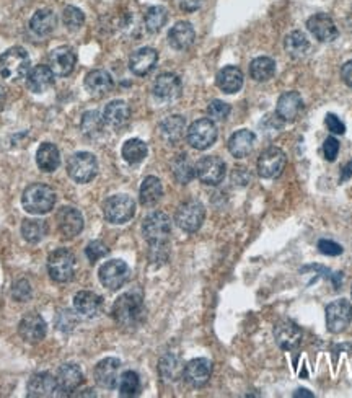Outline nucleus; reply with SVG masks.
I'll return each instance as SVG.
<instances>
[{"instance_id": "f257e3e1", "label": "nucleus", "mask_w": 352, "mask_h": 398, "mask_svg": "<svg viewBox=\"0 0 352 398\" xmlns=\"http://www.w3.org/2000/svg\"><path fill=\"white\" fill-rule=\"evenodd\" d=\"M144 317V296L139 289L124 292L123 296L116 299L115 306H112V318L117 325L124 326V329H135L139 323H142Z\"/></svg>"}, {"instance_id": "f03ea898", "label": "nucleus", "mask_w": 352, "mask_h": 398, "mask_svg": "<svg viewBox=\"0 0 352 398\" xmlns=\"http://www.w3.org/2000/svg\"><path fill=\"white\" fill-rule=\"evenodd\" d=\"M23 209L35 215L48 214L56 204V193L48 185L35 183L23 191L22 196Z\"/></svg>"}, {"instance_id": "7ed1b4c3", "label": "nucleus", "mask_w": 352, "mask_h": 398, "mask_svg": "<svg viewBox=\"0 0 352 398\" xmlns=\"http://www.w3.org/2000/svg\"><path fill=\"white\" fill-rule=\"evenodd\" d=\"M30 56L26 49L20 46H13L6 53L0 54V76L7 81H20L30 72Z\"/></svg>"}, {"instance_id": "20e7f679", "label": "nucleus", "mask_w": 352, "mask_h": 398, "mask_svg": "<svg viewBox=\"0 0 352 398\" xmlns=\"http://www.w3.org/2000/svg\"><path fill=\"white\" fill-rule=\"evenodd\" d=\"M142 233L149 245H168V238L171 235L170 217L162 210L149 214L142 222Z\"/></svg>"}, {"instance_id": "39448f33", "label": "nucleus", "mask_w": 352, "mask_h": 398, "mask_svg": "<svg viewBox=\"0 0 352 398\" xmlns=\"http://www.w3.org/2000/svg\"><path fill=\"white\" fill-rule=\"evenodd\" d=\"M48 273L56 283H69L75 274V256L67 248H58L48 256Z\"/></svg>"}, {"instance_id": "423d86ee", "label": "nucleus", "mask_w": 352, "mask_h": 398, "mask_svg": "<svg viewBox=\"0 0 352 398\" xmlns=\"http://www.w3.org/2000/svg\"><path fill=\"white\" fill-rule=\"evenodd\" d=\"M206 219V209L203 203L196 199L185 201L180 204V208L176 209L175 214V222L176 226L187 233L198 232L201 226H203Z\"/></svg>"}, {"instance_id": "0eeeda50", "label": "nucleus", "mask_w": 352, "mask_h": 398, "mask_svg": "<svg viewBox=\"0 0 352 398\" xmlns=\"http://www.w3.org/2000/svg\"><path fill=\"white\" fill-rule=\"evenodd\" d=\"M67 173L75 183H88L98 173V160L90 152H77L69 158Z\"/></svg>"}, {"instance_id": "6e6552de", "label": "nucleus", "mask_w": 352, "mask_h": 398, "mask_svg": "<svg viewBox=\"0 0 352 398\" xmlns=\"http://www.w3.org/2000/svg\"><path fill=\"white\" fill-rule=\"evenodd\" d=\"M103 213L108 222L126 224L134 217L135 203L128 194H115L105 201Z\"/></svg>"}, {"instance_id": "1a4fd4ad", "label": "nucleus", "mask_w": 352, "mask_h": 398, "mask_svg": "<svg viewBox=\"0 0 352 398\" xmlns=\"http://www.w3.org/2000/svg\"><path fill=\"white\" fill-rule=\"evenodd\" d=\"M186 138L191 147L198 149V151H206V149L212 147L217 140V128H215L214 121L208 118L198 119L190 126Z\"/></svg>"}, {"instance_id": "9d476101", "label": "nucleus", "mask_w": 352, "mask_h": 398, "mask_svg": "<svg viewBox=\"0 0 352 398\" xmlns=\"http://www.w3.org/2000/svg\"><path fill=\"white\" fill-rule=\"evenodd\" d=\"M129 274V266L126 265L123 260L106 261L100 268V271H98L100 283L105 285L106 289H110V291H117L119 288H123V285L128 283Z\"/></svg>"}, {"instance_id": "9b49d317", "label": "nucleus", "mask_w": 352, "mask_h": 398, "mask_svg": "<svg viewBox=\"0 0 352 398\" xmlns=\"http://www.w3.org/2000/svg\"><path fill=\"white\" fill-rule=\"evenodd\" d=\"M352 320V304L347 299H337L326 307V326L331 333H342Z\"/></svg>"}, {"instance_id": "f8f14e48", "label": "nucleus", "mask_w": 352, "mask_h": 398, "mask_svg": "<svg viewBox=\"0 0 352 398\" xmlns=\"http://www.w3.org/2000/svg\"><path fill=\"white\" fill-rule=\"evenodd\" d=\"M225 172H227L225 162L222 158L215 156L203 157L198 162V165H196V176H198L204 185L209 186L222 183V180L225 178Z\"/></svg>"}, {"instance_id": "ddd939ff", "label": "nucleus", "mask_w": 352, "mask_h": 398, "mask_svg": "<svg viewBox=\"0 0 352 398\" xmlns=\"http://www.w3.org/2000/svg\"><path fill=\"white\" fill-rule=\"evenodd\" d=\"M285 167V154L279 147H267L258 158V173L260 176L278 178Z\"/></svg>"}, {"instance_id": "4468645a", "label": "nucleus", "mask_w": 352, "mask_h": 398, "mask_svg": "<svg viewBox=\"0 0 352 398\" xmlns=\"http://www.w3.org/2000/svg\"><path fill=\"white\" fill-rule=\"evenodd\" d=\"M212 376V363L206 358H196L190 360L183 369V377L191 387H204Z\"/></svg>"}, {"instance_id": "2eb2a0df", "label": "nucleus", "mask_w": 352, "mask_h": 398, "mask_svg": "<svg viewBox=\"0 0 352 398\" xmlns=\"http://www.w3.org/2000/svg\"><path fill=\"white\" fill-rule=\"evenodd\" d=\"M307 28L318 41H323V43H331V41H335L340 36L335 22L326 13H317V15L310 17Z\"/></svg>"}, {"instance_id": "dca6fc26", "label": "nucleus", "mask_w": 352, "mask_h": 398, "mask_svg": "<svg viewBox=\"0 0 352 398\" xmlns=\"http://www.w3.org/2000/svg\"><path fill=\"white\" fill-rule=\"evenodd\" d=\"M18 333L26 343H40L46 336V322L37 313H28L18 323Z\"/></svg>"}, {"instance_id": "f3484780", "label": "nucleus", "mask_w": 352, "mask_h": 398, "mask_svg": "<svg viewBox=\"0 0 352 398\" xmlns=\"http://www.w3.org/2000/svg\"><path fill=\"white\" fill-rule=\"evenodd\" d=\"M75 63L77 58L70 46H59L49 54V69L59 77L70 76L75 69Z\"/></svg>"}, {"instance_id": "a211bd4d", "label": "nucleus", "mask_w": 352, "mask_h": 398, "mask_svg": "<svg viewBox=\"0 0 352 398\" xmlns=\"http://www.w3.org/2000/svg\"><path fill=\"white\" fill-rule=\"evenodd\" d=\"M121 360L116 358H105L95 367V382L101 388L112 390L119 382Z\"/></svg>"}, {"instance_id": "6ab92c4d", "label": "nucleus", "mask_w": 352, "mask_h": 398, "mask_svg": "<svg viewBox=\"0 0 352 398\" xmlns=\"http://www.w3.org/2000/svg\"><path fill=\"white\" fill-rule=\"evenodd\" d=\"M56 381H58V392H60V395H69L82 385L83 374L77 364H62L58 369Z\"/></svg>"}, {"instance_id": "aec40b11", "label": "nucleus", "mask_w": 352, "mask_h": 398, "mask_svg": "<svg viewBox=\"0 0 352 398\" xmlns=\"http://www.w3.org/2000/svg\"><path fill=\"white\" fill-rule=\"evenodd\" d=\"M303 110V100L299 92H285L284 95L279 97L278 106H276V113L278 118L283 121H289L292 123L300 116Z\"/></svg>"}, {"instance_id": "412c9836", "label": "nucleus", "mask_w": 352, "mask_h": 398, "mask_svg": "<svg viewBox=\"0 0 352 398\" xmlns=\"http://www.w3.org/2000/svg\"><path fill=\"white\" fill-rule=\"evenodd\" d=\"M26 392L30 398L53 397L58 392V381L49 372H37L28 381Z\"/></svg>"}, {"instance_id": "4be33fe9", "label": "nucleus", "mask_w": 352, "mask_h": 398, "mask_svg": "<svg viewBox=\"0 0 352 398\" xmlns=\"http://www.w3.org/2000/svg\"><path fill=\"white\" fill-rule=\"evenodd\" d=\"M158 63V53L153 48H140L134 51L129 59V69L134 76H147Z\"/></svg>"}, {"instance_id": "5701e85b", "label": "nucleus", "mask_w": 352, "mask_h": 398, "mask_svg": "<svg viewBox=\"0 0 352 398\" xmlns=\"http://www.w3.org/2000/svg\"><path fill=\"white\" fill-rule=\"evenodd\" d=\"M153 95L162 101L176 100L181 95V81L175 74H162L153 82Z\"/></svg>"}, {"instance_id": "b1692460", "label": "nucleus", "mask_w": 352, "mask_h": 398, "mask_svg": "<svg viewBox=\"0 0 352 398\" xmlns=\"http://www.w3.org/2000/svg\"><path fill=\"white\" fill-rule=\"evenodd\" d=\"M58 222L59 231L62 232L64 237L74 238L83 231V217L81 210L65 206L58 213Z\"/></svg>"}, {"instance_id": "393cba45", "label": "nucleus", "mask_w": 352, "mask_h": 398, "mask_svg": "<svg viewBox=\"0 0 352 398\" xmlns=\"http://www.w3.org/2000/svg\"><path fill=\"white\" fill-rule=\"evenodd\" d=\"M274 338L280 349L292 351L302 343V330L294 322H280L274 330Z\"/></svg>"}, {"instance_id": "a878e982", "label": "nucleus", "mask_w": 352, "mask_h": 398, "mask_svg": "<svg viewBox=\"0 0 352 398\" xmlns=\"http://www.w3.org/2000/svg\"><path fill=\"white\" fill-rule=\"evenodd\" d=\"M196 40V31L190 22H178L168 33V43L173 49L185 51L191 48Z\"/></svg>"}, {"instance_id": "bb28decb", "label": "nucleus", "mask_w": 352, "mask_h": 398, "mask_svg": "<svg viewBox=\"0 0 352 398\" xmlns=\"http://www.w3.org/2000/svg\"><path fill=\"white\" fill-rule=\"evenodd\" d=\"M103 307V299L92 291H81L74 297L75 312L85 318H93L100 313Z\"/></svg>"}, {"instance_id": "cd10ccee", "label": "nucleus", "mask_w": 352, "mask_h": 398, "mask_svg": "<svg viewBox=\"0 0 352 398\" xmlns=\"http://www.w3.org/2000/svg\"><path fill=\"white\" fill-rule=\"evenodd\" d=\"M112 87H115V81H112L111 74L106 72V70L97 69L87 74L85 88L92 95L105 97L112 90Z\"/></svg>"}, {"instance_id": "c85d7f7f", "label": "nucleus", "mask_w": 352, "mask_h": 398, "mask_svg": "<svg viewBox=\"0 0 352 398\" xmlns=\"http://www.w3.org/2000/svg\"><path fill=\"white\" fill-rule=\"evenodd\" d=\"M58 26V17L49 8H41L37 10L30 20V30L33 35L40 36V38H46Z\"/></svg>"}, {"instance_id": "c756f323", "label": "nucleus", "mask_w": 352, "mask_h": 398, "mask_svg": "<svg viewBox=\"0 0 352 398\" xmlns=\"http://www.w3.org/2000/svg\"><path fill=\"white\" fill-rule=\"evenodd\" d=\"M186 129V119L180 115H173L168 116L158 124V133H160L162 139L168 144H176L180 142L185 135Z\"/></svg>"}, {"instance_id": "7c9ffc66", "label": "nucleus", "mask_w": 352, "mask_h": 398, "mask_svg": "<svg viewBox=\"0 0 352 398\" xmlns=\"http://www.w3.org/2000/svg\"><path fill=\"white\" fill-rule=\"evenodd\" d=\"M53 83H54V72L48 67V65L43 64L36 65V67H33L26 76V85L35 93L46 92L49 87H53Z\"/></svg>"}, {"instance_id": "2f4dec72", "label": "nucleus", "mask_w": 352, "mask_h": 398, "mask_svg": "<svg viewBox=\"0 0 352 398\" xmlns=\"http://www.w3.org/2000/svg\"><path fill=\"white\" fill-rule=\"evenodd\" d=\"M103 119H105V123L111 126V128H123L131 119L129 105L123 100H115L108 103L105 113H103Z\"/></svg>"}, {"instance_id": "473e14b6", "label": "nucleus", "mask_w": 352, "mask_h": 398, "mask_svg": "<svg viewBox=\"0 0 352 398\" xmlns=\"http://www.w3.org/2000/svg\"><path fill=\"white\" fill-rule=\"evenodd\" d=\"M256 135L248 129H240L228 139V151L235 158H243L253 151Z\"/></svg>"}, {"instance_id": "72a5a7b5", "label": "nucleus", "mask_w": 352, "mask_h": 398, "mask_svg": "<svg viewBox=\"0 0 352 398\" xmlns=\"http://www.w3.org/2000/svg\"><path fill=\"white\" fill-rule=\"evenodd\" d=\"M217 87L228 95L240 92L243 87V72L235 65L220 69L217 74Z\"/></svg>"}, {"instance_id": "f704fd0d", "label": "nucleus", "mask_w": 352, "mask_h": 398, "mask_svg": "<svg viewBox=\"0 0 352 398\" xmlns=\"http://www.w3.org/2000/svg\"><path fill=\"white\" fill-rule=\"evenodd\" d=\"M36 163L40 167L41 172L44 173H53L60 165V154L59 149L51 142L41 144L40 149L36 152Z\"/></svg>"}, {"instance_id": "c9c22d12", "label": "nucleus", "mask_w": 352, "mask_h": 398, "mask_svg": "<svg viewBox=\"0 0 352 398\" xmlns=\"http://www.w3.org/2000/svg\"><path fill=\"white\" fill-rule=\"evenodd\" d=\"M163 196V186L162 181L158 180L157 176H147L142 181L139 190V199L140 204L147 206V208H152L162 199Z\"/></svg>"}, {"instance_id": "e433bc0d", "label": "nucleus", "mask_w": 352, "mask_h": 398, "mask_svg": "<svg viewBox=\"0 0 352 398\" xmlns=\"http://www.w3.org/2000/svg\"><path fill=\"white\" fill-rule=\"evenodd\" d=\"M284 48L287 54L294 59H300L307 54L310 48V41L303 31H292L290 35L285 36Z\"/></svg>"}, {"instance_id": "4c0bfd02", "label": "nucleus", "mask_w": 352, "mask_h": 398, "mask_svg": "<svg viewBox=\"0 0 352 398\" xmlns=\"http://www.w3.org/2000/svg\"><path fill=\"white\" fill-rule=\"evenodd\" d=\"M276 74V63L271 58H256L250 64V76L256 82H267L269 78L274 77Z\"/></svg>"}, {"instance_id": "58836bf2", "label": "nucleus", "mask_w": 352, "mask_h": 398, "mask_svg": "<svg viewBox=\"0 0 352 398\" xmlns=\"http://www.w3.org/2000/svg\"><path fill=\"white\" fill-rule=\"evenodd\" d=\"M48 231V222L41 221V219H26L22 224V235L30 243H37L43 240Z\"/></svg>"}, {"instance_id": "ea45409f", "label": "nucleus", "mask_w": 352, "mask_h": 398, "mask_svg": "<svg viewBox=\"0 0 352 398\" xmlns=\"http://www.w3.org/2000/svg\"><path fill=\"white\" fill-rule=\"evenodd\" d=\"M171 170L173 175H175V180L181 185H187L196 175V167L192 165L186 154L176 156V158L171 163Z\"/></svg>"}, {"instance_id": "a19ab883", "label": "nucleus", "mask_w": 352, "mask_h": 398, "mask_svg": "<svg viewBox=\"0 0 352 398\" xmlns=\"http://www.w3.org/2000/svg\"><path fill=\"white\" fill-rule=\"evenodd\" d=\"M147 157V144L140 139L126 140L123 146V158L131 165L140 163Z\"/></svg>"}, {"instance_id": "79ce46f5", "label": "nucleus", "mask_w": 352, "mask_h": 398, "mask_svg": "<svg viewBox=\"0 0 352 398\" xmlns=\"http://www.w3.org/2000/svg\"><path fill=\"white\" fill-rule=\"evenodd\" d=\"M167 22H168V12L165 7L155 6L150 7L149 10L145 12L144 23L149 33H158L167 25Z\"/></svg>"}, {"instance_id": "37998d69", "label": "nucleus", "mask_w": 352, "mask_h": 398, "mask_svg": "<svg viewBox=\"0 0 352 398\" xmlns=\"http://www.w3.org/2000/svg\"><path fill=\"white\" fill-rule=\"evenodd\" d=\"M103 124H105L103 116L98 113V111L93 110V111H87V113H83L81 129L87 138H97V135L101 134Z\"/></svg>"}, {"instance_id": "c03bdc74", "label": "nucleus", "mask_w": 352, "mask_h": 398, "mask_svg": "<svg viewBox=\"0 0 352 398\" xmlns=\"http://www.w3.org/2000/svg\"><path fill=\"white\" fill-rule=\"evenodd\" d=\"M158 369H160L162 377L165 379V381H178V377L181 376L183 369L185 367L181 366V360L178 359L176 356L167 354L162 358Z\"/></svg>"}, {"instance_id": "a18cd8bd", "label": "nucleus", "mask_w": 352, "mask_h": 398, "mask_svg": "<svg viewBox=\"0 0 352 398\" xmlns=\"http://www.w3.org/2000/svg\"><path fill=\"white\" fill-rule=\"evenodd\" d=\"M140 392V379L137 372L126 371L119 377V395L121 397H135Z\"/></svg>"}, {"instance_id": "49530a36", "label": "nucleus", "mask_w": 352, "mask_h": 398, "mask_svg": "<svg viewBox=\"0 0 352 398\" xmlns=\"http://www.w3.org/2000/svg\"><path fill=\"white\" fill-rule=\"evenodd\" d=\"M62 22L69 31H78L85 23V13L78 7L67 6L62 12Z\"/></svg>"}, {"instance_id": "de8ad7c7", "label": "nucleus", "mask_w": 352, "mask_h": 398, "mask_svg": "<svg viewBox=\"0 0 352 398\" xmlns=\"http://www.w3.org/2000/svg\"><path fill=\"white\" fill-rule=\"evenodd\" d=\"M230 111H232V108H230L228 103L220 100L210 101V105L208 106V115L210 121H225L228 118Z\"/></svg>"}, {"instance_id": "09e8293b", "label": "nucleus", "mask_w": 352, "mask_h": 398, "mask_svg": "<svg viewBox=\"0 0 352 398\" xmlns=\"http://www.w3.org/2000/svg\"><path fill=\"white\" fill-rule=\"evenodd\" d=\"M110 253V248H108L105 243L100 242V240H93L87 245L85 248V255L90 263H97L98 260L105 258V256Z\"/></svg>"}, {"instance_id": "8fccbe9b", "label": "nucleus", "mask_w": 352, "mask_h": 398, "mask_svg": "<svg viewBox=\"0 0 352 398\" xmlns=\"http://www.w3.org/2000/svg\"><path fill=\"white\" fill-rule=\"evenodd\" d=\"M56 326H58V330L65 331V333L72 331L77 326V317L70 310H60L56 317Z\"/></svg>"}, {"instance_id": "3c124183", "label": "nucleus", "mask_w": 352, "mask_h": 398, "mask_svg": "<svg viewBox=\"0 0 352 398\" xmlns=\"http://www.w3.org/2000/svg\"><path fill=\"white\" fill-rule=\"evenodd\" d=\"M31 285L26 279H20L13 284L12 288V297L17 302H28L31 299Z\"/></svg>"}, {"instance_id": "603ef678", "label": "nucleus", "mask_w": 352, "mask_h": 398, "mask_svg": "<svg viewBox=\"0 0 352 398\" xmlns=\"http://www.w3.org/2000/svg\"><path fill=\"white\" fill-rule=\"evenodd\" d=\"M323 152H325V157L328 162H335L337 154H340V142H337L336 138H328L323 144Z\"/></svg>"}, {"instance_id": "864d4df0", "label": "nucleus", "mask_w": 352, "mask_h": 398, "mask_svg": "<svg viewBox=\"0 0 352 398\" xmlns=\"http://www.w3.org/2000/svg\"><path fill=\"white\" fill-rule=\"evenodd\" d=\"M318 250H320L323 255H328V256H337L344 251L340 243H336L333 240H320L318 242Z\"/></svg>"}, {"instance_id": "5fc2aeb1", "label": "nucleus", "mask_w": 352, "mask_h": 398, "mask_svg": "<svg viewBox=\"0 0 352 398\" xmlns=\"http://www.w3.org/2000/svg\"><path fill=\"white\" fill-rule=\"evenodd\" d=\"M325 123H326V126H328V129H330L333 134H344V133H346V126H344V123H342V121H341L340 118H337L336 115L328 113Z\"/></svg>"}, {"instance_id": "6e6d98bb", "label": "nucleus", "mask_w": 352, "mask_h": 398, "mask_svg": "<svg viewBox=\"0 0 352 398\" xmlns=\"http://www.w3.org/2000/svg\"><path fill=\"white\" fill-rule=\"evenodd\" d=\"M203 2L204 0H180V7L185 12H196L203 6Z\"/></svg>"}, {"instance_id": "4d7b16f0", "label": "nucleus", "mask_w": 352, "mask_h": 398, "mask_svg": "<svg viewBox=\"0 0 352 398\" xmlns=\"http://www.w3.org/2000/svg\"><path fill=\"white\" fill-rule=\"evenodd\" d=\"M341 78L344 81L347 87H352V59L342 65L341 69Z\"/></svg>"}, {"instance_id": "13d9d810", "label": "nucleus", "mask_w": 352, "mask_h": 398, "mask_svg": "<svg viewBox=\"0 0 352 398\" xmlns=\"http://www.w3.org/2000/svg\"><path fill=\"white\" fill-rule=\"evenodd\" d=\"M351 176H352V162H349L344 168H342L340 181H341V183H344V181H346V180H349Z\"/></svg>"}, {"instance_id": "bf43d9fd", "label": "nucleus", "mask_w": 352, "mask_h": 398, "mask_svg": "<svg viewBox=\"0 0 352 398\" xmlns=\"http://www.w3.org/2000/svg\"><path fill=\"white\" fill-rule=\"evenodd\" d=\"M294 397H295V398H299V397H305V398H313V393H310L308 390H305V388H299V390L294 393Z\"/></svg>"}, {"instance_id": "052dcab7", "label": "nucleus", "mask_w": 352, "mask_h": 398, "mask_svg": "<svg viewBox=\"0 0 352 398\" xmlns=\"http://www.w3.org/2000/svg\"><path fill=\"white\" fill-rule=\"evenodd\" d=\"M6 100H7V92L6 88L0 85V110H2L3 105H6Z\"/></svg>"}]
</instances>
